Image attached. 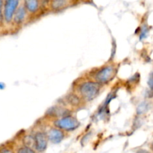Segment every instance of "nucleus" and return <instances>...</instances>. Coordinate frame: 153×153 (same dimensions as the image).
Returning <instances> with one entry per match:
<instances>
[{
  "label": "nucleus",
  "mask_w": 153,
  "mask_h": 153,
  "mask_svg": "<svg viewBox=\"0 0 153 153\" xmlns=\"http://www.w3.org/2000/svg\"><path fill=\"white\" fill-rule=\"evenodd\" d=\"M100 91V84L94 82H85L81 84L79 92L83 100L91 101L98 96Z\"/></svg>",
  "instance_id": "obj_1"
},
{
  "label": "nucleus",
  "mask_w": 153,
  "mask_h": 153,
  "mask_svg": "<svg viewBox=\"0 0 153 153\" xmlns=\"http://www.w3.org/2000/svg\"><path fill=\"white\" fill-rule=\"evenodd\" d=\"M79 125L80 123L78 120L72 116H64V117L57 120L55 122V126L56 128L67 131H74L79 128Z\"/></svg>",
  "instance_id": "obj_2"
},
{
  "label": "nucleus",
  "mask_w": 153,
  "mask_h": 153,
  "mask_svg": "<svg viewBox=\"0 0 153 153\" xmlns=\"http://www.w3.org/2000/svg\"><path fill=\"white\" fill-rule=\"evenodd\" d=\"M19 0H4L3 7L4 20L7 22H11L16 9L19 7Z\"/></svg>",
  "instance_id": "obj_3"
},
{
  "label": "nucleus",
  "mask_w": 153,
  "mask_h": 153,
  "mask_svg": "<svg viewBox=\"0 0 153 153\" xmlns=\"http://www.w3.org/2000/svg\"><path fill=\"white\" fill-rule=\"evenodd\" d=\"M115 75V70L112 66H107L99 70L95 76L96 82L99 84L108 83Z\"/></svg>",
  "instance_id": "obj_4"
},
{
  "label": "nucleus",
  "mask_w": 153,
  "mask_h": 153,
  "mask_svg": "<svg viewBox=\"0 0 153 153\" xmlns=\"http://www.w3.org/2000/svg\"><path fill=\"white\" fill-rule=\"evenodd\" d=\"M48 140L49 139L46 133L41 131L36 133L34 136V146L36 150L40 152H44L47 148Z\"/></svg>",
  "instance_id": "obj_5"
},
{
  "label": "nucleus",
  "mask_w": 153,
  "mask_h": 153,
  "mask_svg": "<svg viewBox=\"0 0 153 153\" xmlns=\"http://www.w3.org/2000/svg\"><path fill=\"white\" fill-rule=\"evenodd\" d=\"M47 137L49 141L52 142V143H55V144L59 143L64 138V131L58 128H51L48 132Z\"/></svg>",
  "instance_id": "obj_6"
},
{
  "label": "nucleus",
  "mask_w": 153,
  "mask_h": 153,
  "mask_svg": "<svg viewBox=\"0 0 153 153\" xmlns=\"http://www.w3.org/2000/svg\"><path fill=\"white\" fill-rule=\"evenodd\" d=\"M26 10L24 6H19L17 7L13 17L15 23L20 24L23 22L25 18V15H26Z\"/></svg>",
  "instance_id": "obj_7"
},
{
  "label": "nucleus",
  "mask_w": 153,
  "mask_h": 153,
  "mask_svg": "<svg viewBox=\"0 0 153 153\" xmlns=\"http://www.w3.org/2000/svg\"><path fill=\"white\" fill-rule=\"evenodd\" d=\"M40 0H24V7L30 13H35L40 7Z\"/></svg>",
  "instance_id": "obj_8"
},
{
  "label": "nucleus",
  "mask_w": 153,
  "mask_h": 153,
  "mask_svg": "<svg viewBox=\"0 0 153 153\" xmlns=\"http://www.w3.org/2000/svg\"><path fill=\"white\" fill-rule=\"evenodd\" d=\"M68 4V0H52L51 6L54 10H61Z\"/></svg>",
  "instance_id": "obj_9"
},
{
  "label": "nucleus",
  "mask_w": 153,
  "mask_h": 153,
  "mask_svg": "<svg viewBox=\"0 0 153 153\" xmlns=\"http://www.w3.org/2000/svg\"><path fill=\"white\" fill-rule=\"evenodd\" d=\"M17 153H36L35 151L29 146H24L22 147H20L17 150Z\"/></svg>",
  "instance_id": "obj_10"
},
{
  "label": "nucleus",
  "mask_w": 153,
  "mask_h": 153,
  "mask_svg": "<svg viewBox=\"0 0 153 153\" xmlns=\"http://www.w3.org/2000/svg\"><path fill=\"white\" fill-rule=\"evenodd\" d=\"M3 7H4V0H0V22H1L4 20Z\"/></svg>",
  "instance_id": "obj_11"
},
{
  "label": "nucleus",
  "mask_w": 153,
  "mask_h": 153,
  "mask_svg": "<svg viewBox=\"0 0 153 153\" xmlns=\"http://www.w3.org/2000/svg\"><path fill=\"white\" fill-rule=\"evenodd\" d=\"M148 85H149L150 89L153 90V73H151L150 76H149V80H148Z\"/></svg>",
  "instance_id": "obj_12"
},
{
  "label": "nucleus",
  "mask_w": 153,
  "mask_h": 153,
  "mask_svg": "<svg viewBox=\"0 0 153 153\" xmlns=\"http://www.w3.org/2000/svg\"><path fill=\"white\" fill-rule=\"evenodd\" d=\"M0 153H13V152L9 149H3L0 151Z\"/></svg>",
  "instance_id": "obj_13"
},
{
  "label": "nucleus",
  "mask_w": 153,
  "mask_h": 153,
  "mask_svg": "<svg viewBox=\"0 0 153 153\" xmlns=\"http://www.w3.org/2000/svg\"><path fill=\"white\" fill-rule=\"evenodd\" d=\"M137 153H150V152L147 150H145V149H140V150L137 151Z\"/></svg>",
  "instance_id": "obj_14"
},
{
  "label": "nucleus",
  "mask_w": 153,
  "mask_h": 153,
  "mask_svg": "<svg viewBox=\"0 0 153 153\" xmlns=\"http://www.w3.org/2000/svg\"><path fill=\"white\" fill-rule=\"evenodd\" d=\"M152 150H153V143H152Z\"/></svg>",
  "instance_id": "obj_15"
}]
</instances>
